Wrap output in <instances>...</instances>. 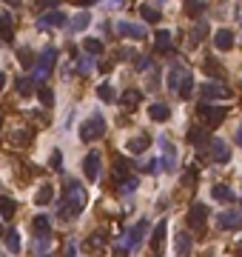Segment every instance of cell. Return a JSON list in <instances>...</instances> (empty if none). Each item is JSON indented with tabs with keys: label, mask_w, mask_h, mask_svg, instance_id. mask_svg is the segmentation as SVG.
Here are the masks:
<instances>
[{
	"label": "cell",
	"mask_w": 242,
	"mask_h": 257,
	"mask_svg": "<svg viewBox=\"0 0 242 257\" xmlns=\"http://www.w3.org/2000/svg\"><path fill=\"white\" fill-rule=\"evenodd\" d=\"M196 115H199V120H202L205 128H217L225 120V109L222 106H211V103H199L196 106Z\"/></svg>",
	"instance_id": "277c9868"
},
{
	"label": "cell",
	"mask_w": 242,
	"mask_h": 257,
	"mask_svg": "<svg viewBox=\"0 0 242 257\" xmlns=\"http://www.w3.org/2000/svg\"><path fill=\"white\" fill-rule=\"evenodd\" d=\"M48 166H51V169H54V172H60V169H63V154H60L57 149H54V152H51V160H48Z\"/></svg>",
	"instance_id": "b9f144b4"
},
{
	"label": "cell",
	"mask_w": 242,
	"mask_h": 257,
	"mask_svg": "<svg viewBox=\"0 0 242 257\" xmlns=\"http://www.w3.org/2000/svg\"><path fill=\"white\" fill-rule=\"evenodd\" d=\"M32 226H35V234L40 237V240H48V237H51V226H48V217L37 214L35 220H32Z\"/></svg>",
	"instance_id": "ac0fdd59"
},
{
	"label": "cell",
	"mask_w": 242,
	"mask_h": 257,
	"mask_svg": "<svg viewBox=\"0 0 242 257\" xmlns=\"http://www.w3.org/2000/svg\"><path fill=\"white\" fill-rule=\"evenodd\" d=\"M185 183L194 189V183H196V172H194V169H188V172H185Z\"/></svg>",
	"instance_id": "f6af8a7d"
},
{
	"label": "cell",
	"mask_w": 242,
	"mask_h": 257,
	"mask_svg": "<svg viewBox=\"0 0 242 257\" xmlns=\"http://www.w3.org/2000/svg\"><path fill=\"white\" fill-rule=\"evenodd\" d=\"M120 100H123V106H126V109H137L140 100H143V92H140V89H128V92L120 97Z\"/></svg>",
	"instance_id": "484cf974"
},
{
	"label": "cell",
	"mask_w": 242,
	"mask_h": 257,
	"mask_svg": "<svg viewBox=\"0 0 242 257\" xmlns=\"http://www.w3.org/2000/svg\"><path fill=\"white\" fill-rule=\"evenodd\" d=\"M205 35H208V26H205V23H196L194 32H191V43L196 46V43H199V40H202Z\"/></svg>",
	"instance_id": "74e56055"
},
{
	"label": "cell",
	"mask_w": 242,
	"mask_h": 257,
	"mask_svg": "<svg viewBox=\"0 0 242 257\" xmlns=\"http://www.w3.org/2000/svg\"><path fill=\"white\" fill-rule=\"evenodd\" d=\"M92 71H94V60L86 55V58L80 60V74H92Z\"/></svg>",
	"instance_id": "7bdbcfd3"
},
{
	"label": "cell",
	"mask_w": 242,
	"mask_h": 257,
	"mask_svg": "<svg viewBox=\"0 0 242 257\" xmlns=\"http://www.w3.org/2000/svg\"><path fill=\"white\" fill-rule=\"evenodd\" d=\"M208 152L214 163H228L231 160V146L225 140H208Z\"/></svg>",
	"instance_id": "52a82bcc"
},
{
	"label": "cell",
	"mask_w": 242,
	"mask_h": 257,
	"mask_svg": "<svg viewBox=\"0 0 242 257\" xmlns=\"http://www.w3.org/2000/svg\"><path fill=\"white\" fill-rule=\"evenodd\" d=\"M148 117L154 120V123H165L168 117H171V109L165 103H151L148 106Z\"/></svg>",
	"instance_id": "9a60e30c"
},
{
	"label": "cell",
	"mask_w": 242,
	"mask_h": 257,
	"mask_svg": "<svg viewBox=\"0 0 242 257\" xmlns=\"http://www.w3.org/2000/svg\"><path fill=\"white\" fill-rule=\"evenodd\" d=\"M202 103H208V100H219V97H228V89L225 86H219V83H205L202 86Z\"/></svg>",
	"instance_id": "4fadbf2b"
},
{
	"label": "cell",
	"mask_w": 242,
	"mask_h": 257,
	"mask_svg": "<svg viewBox=\"0 0 242 257\" xmlns=\"http://www.w3.org/2000/svg\"><path fill=\"white\" fill-rule=\"evenodd\" d=\"M185 12L191 14V17H196V14H202V12H205V3H199V0H191V3L185 6Z\"/></svg>",
	"instance_id": "ab89813d"
},
{
	"label": "cell",
	"mask_w": 242,
	"mask_h": 257,
	"mask_svg": "<svg viewBox=\"0 0 242 257\" xmlns=\"http://www.w3.org/2000/svg\"><path fill=\"white\" fill-rule=\"evenodd\" d=\"M208 223V206L205 203H194L191 209H188V226L194 229V232H202Z\"/></svg>",
	"instance_id": "5b68a950"
},
{
	"label": "cell",
	"mask_w": 242,
	"mask_h": 257,
	"mask_svg": "<svg viewBox=\"0 0 242 257\" xmlns=\"http://www.w3.org/2000/svg\"><path fill=\"white\" fill-rule=\"evenodd\" d=\"M37 26H40V29H57V26H66V14L57 12V9H51V12L37 17Z\"/></svg>",
	"instance_id": "30bf717a"
},
{
	"label": "cell",
	"mask_w": 242,
	"mask_h": 257,
	"mask_svg": "<svg viewBox=\"0 0 242 257\" xmlns=\"http://www.w3.org/2000/svg\"><path fill=\"white\" fill-rule=\"evenodd\" d=\"M86 55H89V58H97V55H103V43H100V40H97V37H92V40H86Z\"/></svg>",
	"instance_id": "1f68e13d"
},
{
	"label": "cell",
	"mask_w": 242,
	"mask_h": 257,
	"mask_svg": "<svg viewBox=\"0 0 242 257\" xmlns=\"http://www.w3.org/2000/svg\"><path fill=\"white\" fill-rule=\"evenodd\" d=\"M89 23H92V14H89V12L74 14V17H71V32H83Z\"/></svg>",
	"instance_id": "f1b7e54d"
},
{
	"label": "cell",
	"mask_w": 242,
	"mask_h": 257,
	"mask_svg": "<svg viewBox=\"0 0 242 257\" xmlns=\"http://www.w3.org/2000/svg\"><path fill=\"white\" fill-rule=\"evenodd\" d=\"M205 69H208V74H214V77H222V66L217 63V58H205Z\"/></svg>",
	"instance_id": "8d00e7d4"
},
{
	"label": "cell",
	"mask_w": 242,
	"mask_h": 257,
	"mask_svg": "<svg viewBox=\"0 0 242 257\" xmlns=\"http://www.w3.org/2000/svg\"><path fill=\"white\" fill-rule=\"evenodd\" d=\"M89 246L92 249H103V234H94L92 240H89Z\"/></svg>",
	"instance_id": "bcb514c9"
},
{
	"label": "cell",
	"mask_w": 242,
	"mask_h": 257,
	"mask_svg": "<svg viewBox=\"0 0 242 257\" xmlns=\"http://www.w3.org/2000/svg\"><path fill=\"white\" fill-rule=\"evenodd\" d=\"M111 175H114L117 186H123L128 177H131V163H128L126 157H114V163H111Z\"/></svg>",
	"instance_id": "ba28073f"
},
{
	"label": "cell",
	"mask_w": 242,
	"mask_h": 257,
	"mask_svg": "<svg viewBox=\"0 0 242 257\" xmlns=\"http://www.w3.org/2000/svg\"><path fill=\"white\" fill-rule=\"evenodd\" d=\"M14 211H17V203H14L12 197H0V214L9 220V217H14Z\"/></svg>",
	"instance_id": "f546056e"
},
{
	"label": "cell",
	"mask_w": 242,
	"mask_h": 257,
	"mask_svg": "<svg viewBox=\"0 0 242 257\" xmlns=\"http://www.w3.org/2000/svg\"><path fill=\"white\" fill-rule=\"evenodd\" d=\"M32 86H35V80H32V77H23V80H17V94H20V97H26V94L32 92Z\"/></svg>",
	"instance_id": "f35d334b"
},
{
	"label": "cell",
	"mask_w": 242,
	"mask_h": 257,
	"mask_svg": "<svg viewBox=\"0 0 242 257\" xmlns=\"http://www.w3.org/2000/svg\"><path fill=\"white\" fill-rule=\"evenodd\" d=\"M0 123H3V117H0Z\"/></svg>",
	"instance_id": "f5cc1de1"
},
{
	"label": "cell",
	"mask_w": 242,
	"mask_h": 257,
	"mask_svg": "<svg viewBox=\"0 0 242 257\" xmlns=\"http://www.w3.org/2000/svg\"><path fill=\"white\" fill-rule=\"evenodd\" d=\"M117 32L123 37H134V40H143L145 37V29L137 23H128V20H123V23H117Z\"/></svg>",
	"instance_id": "7c38bea8"
},
{
	"label": "cell",
	"mask_w": 242,
	"mask_h": 257,
	"mask_svg": "<svg viewBox=\"0 0 242 257\" xmlns=\"http://www.w3.org/2000/svg\"><path fill=\"white\" fill-rule=\"evenodd\" d=\"M140 14H143L145 23H157V20H160V9H157V6H143Z\"/></svg>",
	"instance_id": "4dcf8cb0"
},
{
	"label": "cell",
	"mask_w": 242,
	"mask_h": 257,
	"mask_svg": "<svg viewBox=\"0 0 242 257\" xmlns=\"http://www.w3.org/2000/svg\"><path fill=\"white\" fill-rule=\"evenodd\" d=\"M97 94H100V100H103V103H114V100H117V92H114V86H111V83H100V86H97Z\"/></svg>",
	"instance_id": "83f0119b"
},
{
	"label": "cell",
	"mask_w": 242,
	"mask_h": 257,
	"mask_svg": "<svg viewBox=\"0 0 242 257\" xmlns=\"http://www.w3.org/2000/svg\"><path fill=\"white\" fill-rule=\"evenodd\" d=\"M148 66H151V60H148V58H140V60H137V69H143V71H145Z\"/></svg>",
	"instance_id": "7dc6e473"
},
{
	"label": "cell",
	"mask_w": 242,
	"mask_h": 257,
	"mask_svg": "<svg viewBox=\"0 0 242 257\" xmlns=\"http://www.w3.org/2000/svg\"><path fill=\"white\" fill-rule=\"evenodd\" d=\"M3 234H6V229H3V220H0V237H3Z\"/></svg>",
	"instance_id": "f907efd6"
},
{
	"label": "cell",
	"mask_w": 242,
	"mask_h": 257,
	"mask_svg": "<svg viewBox=\"0 0 242 257\" xmlns=\"http://www.w3.org/2000/svg\"><path fill=\"white\" fill-rule=\"evenodd\" d=\"M160 149H162V160H160V169L162 172H174L177 169V149H174L171 137H160Z\"/></svg>",
	"instance_id": "8992f818"
},
{
	"label": "cell",
	"mask_w": 242,
	"mask_h": 257,
	"mask_svg": "<svg viewBox=\"0 0 242 257\" xmlns=\"http://www.w3.org/2000/svg\"><path fill=\"white\" fill-rule=\"evenodd\" d=\"M6 246H9V252H20V246H23V240H20V234L17 232H6Z\"/></svg>",
	"instance_id": "d6a6232c"
},
{
	"label": "cell",
	"mask_w": 242,
	"mask_h": 257,
	"mask_svg": "<svg viewBox=\"0 0 242 257\" xmlns=\"http://www.w3.org/2000/svg\"><path fill=\"white\" fill-rule=\"evenodd\" d=\"M177 94H180L183 100H188V97L194 94V74H191V71H185V77L180 80V86H177Z\"/></svg>",
	"instance_id": "ffe728a7"
},
{
	"label": "cell",
	"mask_w": 242,
	"mask_h": 257,
	"mask_svg": "<svg viewBox=\"0 0 242 257\" xmlns=\"http://www.w3.org/2000/svg\"><path fill=\"white\" fill-rule=\"evenodd\" d=\"M37 100H40V103L46 106V109H51V106H54V92H51V89H46V86H43V89H40V92H37Z\"/></svg>",
	"instance_id": "e575fe53"
},
{
	"label": "cell",
	"mask_w": 242,
	"mask_h": 257,
	"mask_svg": "<svg viewBox=\"0 0 242 257\" xmlns=\"http://www.w3.org/2000/svg\"><path fill=\"white\" fill-rule=\"evenodd\" d=\"M214 46L222 49V52L234 49V32H231V29H219L217 35H214Z\"/></svg>",
	"instance_id": "2e32d148"
},
{
	"label": "cell",
	"mask_w": 242,
	"mask_h": 257,
	"mask_svg": "<svg viewBox=\"0 0 242 257\" xmlns=\"http://www.w3.org/2000/svg\"><path fill=\"white\" fill-rule=\"evenodd\" d=\"M145 232H148V220H140L134 229H131V234H128V246L131 249H137L140 243H143V237H145Z\"/></svg>",
	"instance_id": "e0dca14e"
},
{
	"label": "cell",
	"mask_w": 242,
	"mask_h": 257,
	"mask_svg": "<svg viewBox=\"0 0 242 257\" xmlns=\"http://www.w3.org/2000/svg\"><path fill=\"white\" fill-rule=\"evenodd\" d=\"M43 257H48V255H43Z\"/></svg>",
	"instance_id": "db71d44e"
},
{
	"label": "cell",
	"mask_w": 242,
	"mask_h": 257,
	"mask_svg": "<svg viewBox=\"0 0 242 257\" xmlns=\"http://www.w3.org/2000/svg\"><path fill=\"white\" fill-rule=\"evenodd\" d=\"M237 257H242V249H237Z\"/></svg>",
	"instance_id": "816d5d0a"
},
{
	"label": "cell",
	"mask_w": 242,
	"mask_h": 257,
	"mask_svg": "<svg viewBox=\"0 0 242 257\" xmlns=\"http://www.w3.org/2000/svg\"><path fill=\"white\" fill-rule=\"evenodd\" d=\"M17 60H20V63H23V69H32V66H35V55H32V49H20V52H17Z\"/></svg>",
	"instance_id": "836d02e7"
},
{
	"label": "cell",
	"mask_w": 242,
	"mask_h": 257,
	"mask_svg": "<svg viewBox=\"0 0 242 257\" xmlns=\"http://www.w3.org/2000/svg\"><path fill=\"white\" fill-rule=\"evenodd\" d=\"M188 140H191V143H194V146H199V143H202V140H208V137H205V131H199V128H191V131H188Z\"/></svg>",
	"instance_id": "60d3db41"
},
{
	"label": "cell",
	"mask_w": 242,
	"mask_h": 257,
	"mask_svg": "<svg viewBox=\"0 0 242 257\" xmlns=\"http://www.w3.org/2000/svg\"><path fill=\"white\" fill-rule=\"evenodd\" d=\"M83 175L89 177V180L100 177V152H89L83 157Z\"/></svg>",
	"instance_id": "9c48e42d"
},
{
	"label": "cell",
	"mask_w": 242,
	"mask_h": 257,
	"mask_svg": "<svg viewBox=\"0 0 242 257\" xmlns=\"http://www.w3.org/2000/svg\"><path fill=\"white\" fill-rule=\"evenodd\" d=\"M174 249H177V255H180V257H188V255H191V234H188V232H177V237H174Z\"/></svg>",
	"instance_id": "5bb4252c"
},
{
	"label": "cell",
	"mask_w": 242,
	"mask_h": 257,
	"mask_svg": "<svg viewBox=\"0 0 242 257\" xmlns=\"http://www.w3.org/2000/svg\"><path fill=\"white\" fill-rule=\"evenodd\" d=\"M157 52H162V55L174 52V46H171V35H168L165 29H160V32H157Z\"/></svg>",
	"instance_id": "4316f807"
},
{
	"label": "cell",
	"mask_w": 242,
	"mask_h": 257,
	"mask_svg": "<svg viewBox=\"0 0 242 257\" xmlns=\"http://www.w3.org/2000/svg\"><path fill=\"white\" fill-rule=\"evenodd\" d=\"M105 134V117L103 115H92L86 123L80 126V140L83 143H92V140H100Z\"/></svg>",
	"instance_id": "3957f363"
},
{
	"label": "cell",
	"mask_w": 242,
	"mask_h": 257,
	"mask_svg": "<svg viewBox=\"0 0 242 257\" xmlns=\"http://www.w3.org/2000/svg\"><path fill=\"white\" fill-rule=\"evenodd\" d=\"M3 86H6V74H3V71H0V89H3Z\"/></svg>",
	"instance_id": "681fc988"
},
{
	"label": "cell",
	"mask_w": 242,
	"mask_h": 257,
	"mask_svg": "<svg viewBox=\"0 0 242 257\" xmlns=\"http://www.w3.org/2000/svg\"><path fill=\"white\" fill-rule=\"evenodd\" d=\"M12 37H14V26H12V17H9V14H6V12H0V40H6V43H9Z\"/></svg>",
	"instance_id": "44dd1931"
},
{
	"label": "cell",
	"mask_w": 242,
	"mask_h": 257,
	"mask_svg": "<svg viewBox=\"0 0 242 257\" xmlns=\"http://www.w3.org/2000/svg\"><path fill=\"white\" fill-rule=\"evenodd\" d=\"M120 192H123V194H131V192H137V180H134V177H128L126 183L120 186Z\"/></svg>",
	"instance_id": "ee69618b"
},
{
	"label": "cell",
	"mask_w": 242,
	"mask_h": 257,
	"mask_svg": "<svg viewBox=\"0 0 242 257\" xmlns=\"http://www.w3.org/2000/svg\"><path fill=\"white\" fill-rule=\"evenodd\" d=\"M54 63H57V49L54 46H46L43 49V55L35 60V66H32V71H35V77L32 80H46L48 74L54 71Z\"/></svg>",
	"instance_id": "7a4b0ae2"
},
{
	"label": "cell",
	"mask_w": 242,
	"mask_h": 257,
	"mask_svg": "<svg viewBox=\"0 0 242 257\" xmlns=\"http://www.w3.org/2000/svg\"><path fill=\"white\" fill-rule=\"evenodd\" d=\"M165 229H168V226H165V220H162L160 226L154 229V234H151V249H154L157 255L162 252V243H165Z\"/></svg>",
	"instance_id": "7402d4cb"
},
{
	"label": "cell",
	"mask_w": 242,
	"mask_h": 257,
	"mask_svg": "<svg viewBox=\"0 0 242 257\" xmlns=\"http://www.w3.org/2000/svg\"><path fill=\"white\" fill-rule=\"evenodd\" d=\"M185 66H171V71H168V89L171 92H177V86H180V80L185 77Z\"/></svg>",
	"instance_id": "cb8c5ba5"
},
{
	"label": "cell",
	"mask_w": 242,
	"mask_h": 257,
	"mask_svg": "<svg viewBox=\"0 0 242 257\" xmlns=\"http://www.w3.org/2000/svg\"><path fill=\"white\" fill-rule=\"evenodd\" d=\"M51 200H54V186H48V183H43V186L37 189L35 203H37V206H46V203H51Z\"/></svg>",
	"instance_id": "603a6c76"
},
{
	"label": "cell",
	"mask_w": 242,
	"mask_h": 257,
	"mask_svg": "<svg viewBox=\"0 0 242 257\" xmlns=\"http://www.w3.org/2000/svg\"><path fill=\"white\" fill-rule=\"evenodd\" d=\"M29 137H32V131H29V128H17V131L12 134V143H14V146H26Z\"/></svg>",
	"instance_id": "d590c367"
},
{
	"label": "cell",
	"mask_w": 242,
	"mask_h": 257,
	"mask_svg": "<svg viewBox=\"0 0 242 257\" xmlns=\"http://www.w3.org/2000/svg\"><path fill=\"white\" fill-rule=\"evenodd\" d=\"M86 203H89V194H86V189H83L77 180H69V183H66V189H63L60 217H63V220H74V217H80L83 209H86Z\"/></svg>",
	"instance_id": "6da1fadb"
},
{
	"label": "cell",
	"mask_w": 242,
	"mask_h": 257,
	"mask_svg": "<svg viewBox=\"0 0 242 257\" xmlns=\"http://www.w3.org/2000/svg\"><path fill=\"white\" fill-rule=\"evenodd\" d=\"M211 192H214V197H217L219 203H234V200H237V194H234L228 186H222V183H217Z\"/></svg>",
	"instance_id": "d4e9b609"
},
{
	"label": "cell",
	"mask_w": 242,
	"mask_h": 257,
	"mask_svg": "<svg viewBox=\"0 0 242 257\" xmlns=\"http://www.w3.org/2000/svg\"><path fill=\"white\" fill-rule=\"evenodd\" d=\"M234 140H237V143L242 146V123H240V128H237V134H234Z\"/></svg>",
	"instance_id": "c3c4849f"
},
{
	"label": "cell",
	"mask_w": 242,
	"mask_h": 257,
	"mask_svg": "<svg viewBox=\"0 0 242 257\" xmlns=\"http://www.w3.org/2000/svg\"><path fill=\"white\" fill-rule=\"evenodd\" d=\"M151 146V137H145V134H140V137H131V140L126 143V149L131 154H143L145 149Z\"/></svg>",
	"instance_id": "d6986e66"
},
{
	"label": "cell",
	"mask_w": 242,
	"mask_h": 257,
	"mask_svg": "<svg viewBox=\"0 0 242 257\" xmlns=\"http://www.w3.org/2000/svg\"><path fill=\"white\" fill-rule=\"evenodd\" d=\"M219 226L222 229H242V209H228L219 214Z\"/></svg>",
	"instance_id": "8fae6325"
}]
</instances>
